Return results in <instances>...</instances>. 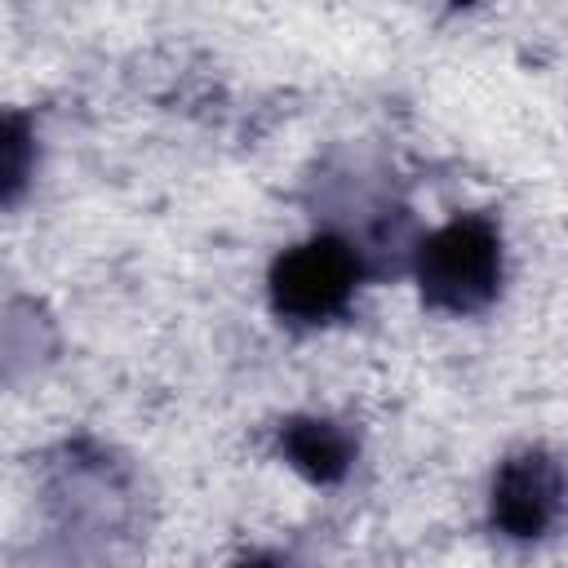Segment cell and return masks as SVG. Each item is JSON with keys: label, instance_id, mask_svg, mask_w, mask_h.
I'll use <instances>...</instances> for the list:
<instances>
[{"label": "cell", "instance_id": "6da1fadb", "mask_svg": "<svg viewBox=\"0 0 568 568\" xmlns=\"http://www.w3.org/2000/svg\"><path fill=\"white\" fill-rule=\"evenodd\" d=\"M422 302L444 315H479L497 302L506 280L501 226L484 213H462L430 231L413 253Z\"/></svg>", "mask_w": 568, "mask_h": 568}, {"label": "cell", "instance_id": "7a4b0ae2", "mask_svg": "<svg viewBox=\"0 0 568 568\" xmlns=\"http://www.w3.org/2000/svg\"><path fill=\"white\" fill-rule=\"evenodd\" d=\"M364 280V253L346 240V235H311L293 248H284L271 262L266 275V293H271V311L284 324H328L337 320L355 288Z\"/></svg>", "mask_w": 568, "mask_h": 568}, {"label": "cell", "instance_id": "3957f363", "mask_svg": "<svg viewBox=\"0 0 568 568\" xmlns=\"http://www.w3.org/2000/svg\"><path fill=\"white\" fill-rule=\"evenodd\" d=\"M564 506V470L559 457L546 448L510 453L488 488V519L497 532L515 541H537L555 528Z\"/></svg>", "mask_w": 568, "mask_h": 568}, {"label": "cell", "instance_id": "277c9868", "mask_svg": "<svg viewBox=\"0 0 568 568\" xmlns=\"http://www.w3.org/2000/svg\"><path fill=\"white\" fill-rule=\"evenodd\" d=\"M284 462L311 484H342L355 462V439L346 426L328 417H288L280 426Z\"/></svg>", "mask_w": 568, "mask_h": 568}, {"label": "cell", "instance_id": "5b68a950", "mask_svg": "<svg viewBox=\"0 0 568 568\" xmlns=\"http://www.w3.org/2000/svg\"><path fill=\"white\" fill-rule=\"evenodd\" d=\"M36 173V129L31 115L0 106V209L18 204Z\"/></svg>", "mask_w": 568, "mask_h": 568}, {"label": "cell", "instance_id": "8992f818", "mask_svg": "<svg viewBox=\"0 0 568 568\" xmlns=\"http://www.w3.org/2000/svg\"><path fill=\"white\" fill-rule=\"evenodd\" d=\"M235 568H293V564L280 559V555H271V550H257V555H244Z\"/></svg>", "mask_w": 568, "mask_h": 568}]
</instances>
